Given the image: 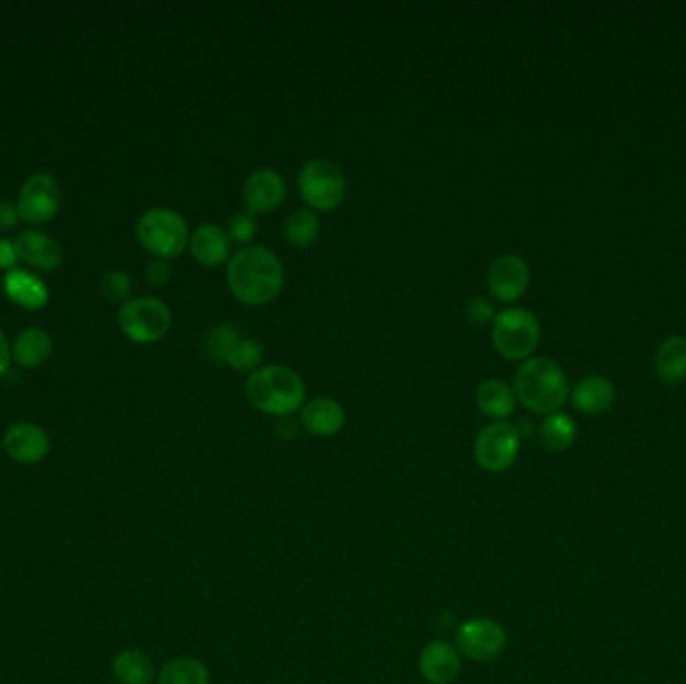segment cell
Here are the masks:
<instances>
[{"mask_svg":"<svg viewBox=\"0 0 686 684\" xmlns=\"http://www.w3.org/2000/svg\"><path fill=\"white\" fill-rule=\"evenodd\" d=\"M229 237L220 225H199L191 237V251L199 263L220 266L229 257Z\"/></svg>","mask_w":686,"mask_h":684,"instance_id":"d6986e66","label":"cell"},{"mask_svg":"<svg viewBox=\"0 0 686 684\" xmlns=\"http://www.w3.org/2000/svg\"><path fill=\"white\" fill-rule=\"evenodd\" d=\"M2 285H4V294L9 295V299L23 309L37 311V309L47 306V302H49V290H47L45 282L25 269L14 268L7 271Z\"/></svg>","mask_w":686,"mask_h":684,"instance_id":"2e32d148","label":"cell"},{"mask_svg":"<svg viewBox=\"0 0 686 684\" xmlns=\"http://www.w3.org/2000/svg\"><path fill=\"white\" fill-rule=\"evenodd\" d=\"M514 390L530 412L551 416L568 400V379L556 362L530 357L516 369Z\"/></svg>","mask_w":686,"mask_h":684,"instance_id":"7a4b0ae2","label":"cell"},{"mask_svg":"<svg viewBox=\"0 0 686 684\" xmlns=\"http://www.w3.org/2000/svg\"><path fill=\"white\" fill-rule=\"evenodd\" d=\"M139 244L159 259H173L184 253L189 229L184 217L169 208L149 209L137 223Z\"/></svg>","mask_w":686,"mask_h":684,"instance_id":"277c9868","label":"cell"},{"mask_svg":"<svg viewBox=\"0 0 686 684\" xmlns=\"http://www.w3.org/2000/svg\"><path fill=\"white\" fill-rule=\"evenodd\" d=\"M530 283V271L527 261L516 253L500 256L488 271L490 294L500 302H516L527 292Z\"/></svg>","mask_w":686,"mask_h":684,"instance_id":"7c38bea8","label":"cell"},{"mask_svg":"<svg viewBox=\"0 0 686 684\" xmlns=\"http://www.w3.org/2000/svg\"><path fill=\"white\" fill-rule=\"evenodd\" d=\"M145 273H147L149 282L153 283V285H163V283L169 282V278H172V268H169L167 259H159V257H155V259H151V261H149Z\"/></svg>","mask_w":686,"mask_h":684,"instance_id":"1f68e13d","label":"cell"},{"mask_svg":"<svg viewBox=\"0 0 686 684\" xmlns=\"http://www.w3.org/2000/svg\"><path fill=\"white\" fill-rule=\"evenodd\" d=\"M237 342H239V331L232 326H217V328L209 331L205 347H208V354L213 359L227 364V357L232 354Z\"/></svg>","mask_w":686,"mask_h":684,"instance_id":"4316f807","label":"cell"},{"mask_svg":"<svg viewBox=\"0 0 686 684\" xmlns=\"http://www.w3.org/2000/svg\"><path fill=\"white\" fill-rule=\"evenodd\" d=\"M508 647L506 628L494 618H470L456 633V648L474 662H492Z\"/></svg>","mask_w":686,"mask_h":684,"instance_id":"9c48e42d","label":"cell"},{"mask_svg":"<svg viewBox=\"0 0 686 684\" xmlns=\"http://www.w3.org/2000/svg\"><path fill=\"white\" fill-rule=\"evenodd\" d=\"M466 318L470 323L474 326H486L488 321L496 318L494 316V306H492L490 299L484 297V295H476L468 302Z\"/></svg>","mask_w":686,"mask_h":684,"instance_id":"4dcf8cb0","label":"cell"},{"mask_svg":"<svg viewBox=\"0 0 686 684\" xmlns=\"http://www.w3.org/2000/svg\"><path fill=\"white\" fill-rule=\"evenodd\" d=\"M52 354V342L47 331L28 328L21 331L13 343V359L21 367L35 369L40 367Z\"/></svg>","mask_w":686,"mask_h":684,"instance_id":"ffe728a7","label":"cell"},{"mask_svg":"<svg viewBox=\"0 0 686 684\" xmlns=\"http://www.w3.org/2000/svg\"><path fill=\"white\" fill-rule=\"evenodd\" d=\"M516 428H518L520 436H530L532 434V424L527 422V420H520V424H516Z\"/></svg>","mask_w":686,"mask_h":684,"instance_id":"d590c367","label":"cell"},{"mask_svg":"<svg viewBox=\"0 0 686 684\" xmlns=\"http://www.w3.org/2000/svg\"><path fill=\"white\" fill-rule=\"evenodd\" d=\"M2 446L14 462L25 465L38 464L49 456V434L37 424L19 422L4 432Z\"/></svg>","mask_w":686,"mask_h":684,"instance_id":"8fae6325","label":"cell"},{"mask_svg":"<svg viewBox=\"0 0 686 684\" xmlns=\"http://www.w3.org/2000/svg\"><path fill=\"white\" fill-rule=\"evenodd\" d=\"M261 357H263V352H261V345L256 340H249V338L241 340L239 338V342L235 343L232 354L227 357V364L234 369L244 372V369L258 367Z\"/></svg>","mask_w":686,"mask_h":684,"instance_id":"f1b7e54d","label":"cell"},{"mask_svg":"<svg viewBox=\"0 0 686 684\" xmlns=\"http://www.w3.org/2000/svg\"><path fill=\"white\" fill-rule=\"evenodd\" d=\"M13 362V345L7 340L4 331L0 330V376H4L11 369Z\"/></svg>","mask_w":686,"mask_h":684,"instance_id":"e575fe53","label":"cell"},{"mask_svg":"<svg viewBox=\"0 0 686 684\" xmlns=\"http://www.w3.org/2000/svg\"><path fill=\"white\" fill-rule=\"evenodd\" d=\"M283 232H285L287 241L295 247H306V245L314 244L319 233L318 215L311 209H297L285 220Z\"/></svg>","mask_w":686,"mask_h":684,"instance_id":"484cf974","label":"cell"},{"mask_svg":"<svg viewBox=\"0 0 686 684\" xmlns=\"http://www.w3.org/2000/svg\"><path fill=\"white\" fill-rule=\"evenodd\" d=\"M133 292V283L131 278L121 271V269H113L107 271L100 280V294L105 295L109 302L115 304H127L129 295Z\"/></svg>","mask_w":686,"mask_h":684,"instance_id":"83f0119b","label":"cell"},{"mask_svg":"<svg viewBox=\"0 0 686 684\" xmlns=\"http://www.w3.org/2000/svg\"><path fill=\"white\" fill-rule=\"evenodd\" d=\"M462 654L452 642L434 640L419 654V672L429 684H450L458 679L462 669Z\"/></svg>","mask_w":686,"mask_h":684,"instance_id":"4fadbf2b","label":"cell"},{"mask_svg":"<svg viewBox=\"0 0 686 684\" xmlns=\"http://www.w3.org/2000/svg\"><path fill=\"white\" fill-rule=\"evenodd\" d=\"M62 191L59 181L49 175V173H35L26 179L19 199H16V211L19 217L33 223V225H43L55 220V215L61 209Z\"/></svg>","mask_w":686,"mask_h":684,"instance_id":"30bf717a","label":"cell"},{"mask_svg":"<svg viewBox=\"0 0 686 684\" xmlns=\"http://www.w3.org/2000/svg\"><path fill=\"white\" fill-rule=\"evenodd\" d=\"M113 676L119 684H151L155 679V664L143 650L125 648L113 660Z\"/></svg>","mask_w":686,"mask_h":684,"instance_id":"44dd1931","label":"cell"},{"mask_svg":"<svg viewBox=\"0 0 686 684\" xmlns=\"http://www.w3.org/2000/svg\"><path fill=\"white\" fill-rule=\"evenodd\" d=\"M246 396L261 412L285 417L306 402V386L292 367L263 366L247 378Z\"/></svg>","mask_w":686,"mask_h":684,"instance_id":"3957f363","label":"cell"},{"mask_svg":"<svg viewBox=\"0 0 686 684\" xmlns=\"http://www.w3.org/2000/svg\"><path fill=\"white\" fill-rule=\"evenodd\" d=\"M522 436L518 434L516 424L510 422H492L480 429L474 441V456L482 470L490 474H502L510 470L518 460Z\"/></svg>","mask_w":686,"mask_h":684,"instance_id":"ba28073f","label":"cell"},{"mask_svg":"<svg viewBox=\"0 0 686 684\" xmlns=\"http://www.w3.org/2000/svg\"><path fill=\"white\" fill-rule=\"evenodd\" d=\"M299 191L311 208L331 211L342 203L347 181L333 161L311 160L299 172Z\"/></svg>","mask_w":686,"mask_h":684,"instance_id":"52a82bcc","label":"cell"},{"mask_svg":"<svg viewBox=\"0 0 686 684\" xmlns=\"http://www.w3.org/2000/svg\"><path fill=\"white\" fill-rule=\"evenodd\" d=\"M577 424L568 414H551L540 424L539 438L544 450L548 452H564L577 440Z\"/></svg>","mask_w":686,"mask_h":684,"instance_id":"cb8c5ba5","label":"cell"},{"mask_svg":"<svg viewBox=\"0 0 686 684\" xmlns=\"http://www.w3.org/2000/svg\"><path fill=\"white\" fill-rule=\"evenodd\" d=\"M19 220L21 217H19L16 205L11 201H0V229H11Z\"/></svg>","mask_w":686,"mask_h":684,"instance_id":"836d02e7","label":"cell"},{"mask_svg":"<svg viewBox=\"0 0 686 684\" xmlns=\"http://www.w3.org/2000/svg\"><path fill=\"white\" fill-rule=\"evenodd\" d=\"M285 191L287 187L280 173L273 169H258L247 177L244 199L251 211L268 213L282 203Z\"/></svg>","mask_w":686,"mask_h":684,"instance_id":"9a60e30c","label":"cell"},{"mask_svg":"<svg viewBox=\"0 0 686 684\" xmlns=\"http://www.w3.org/2000/svg\"><path fill=\"white\" fill-rule=\"evenodd\" d=\"M616 400L614 384L604 376H587L580 379L572 390V405L578 412L596 416L606 412Z\"/></svg>","mask_w":686,"mask_h":684,"instance_id":"ac0fdd59","label":"cell"},{"mask_svg":"<svg viewBox=\"0 0 686 684\" xmlns=\"http://www.w3.org/2000/svg\"><path fill=\"white\" fill-rule=\"evenodd\" d=\"M476 402L486 416L502 422L504 417L514 414L516 393L502 379H486L480 384Z\"/></svg>","mask_w":686,"mask_h":684,"instance_id":"603a6c76","label":"cell"},{"mask_svg":"<svg viewBox=\"0 0 686 684\" xmlns=\"http://www.w3.org/2000/svg\"><path fill=\"white\" fill-rule=\"evenodd\" d=\"M209 681L208 667L201 660L187 657L167 660L157 676V684H209Z\"/></svg>","mask_w":686,"mask_h":684,"instance_id":"d4e9b609","label":"cell"},{"mask_svg":"<svg viewBox=\"0 0 686 684\" xmlns=\"http://www.w3.org/2000/svg\"><path fill=\"white\" fill-rule=\"evenodd\" d=\"M227 283L237 299L263 306L282 292V261L263 245H247L229 259Z\"/></svg>","mask_w":686,"mask_h":684,"instance_id":"6da1fadb","label":"cell"},{"mask_svg":"<svg viewBox=\"0 0 686 684\" xmlns=\"http://www.w3.org/2000/svg\"><path fill=\"white\" fill-rule=\"evenodd\" d=\"M16 261H19V253H16L13 241L0 239V269L11 271V269L16 268Z\"/></svg>","mask_w":686,"mask_h":684,"instance_id":"d6a6232c","label":"cell"},{"mask_svg":"<svg viewBox=\"0 0 686 684\" xmlns=\"http://www.w3.org/2000/svg\"><path fill=\"white\" fill-rule=\"evenodd\" d=\"M14 247L19 259H23L26 266L37 271H55L61 268L62 249L47 233L28 229L14 239Z\"/></svg>","mask_w":686,"mask_h":684,"instance_id":"5bb4252c","label":"cell"},{"mask_svg":"<svg viewBox=\"0 0 686 684\" xmlns=\"http://www.w3.org/2000/svg\"><path fill=\"white\" fill-rule=\"evenodd\" d=\"M654 372L664 384H678L686 378V338L673 335L661 343L654 355Z\"/></svg>","mask_w":686,"mask_h":684,"instance_id":"7402d4cb","label":"cell"},{"mask_svg":"<svg viewBox=\"0 0 686 684\" xmlns=\"http://www.w3.org/2000/svg\"><path fill=\"white\" fill-rule=\"evenodd\" d=\"M227 237L232 244H247L256 237L258 233V223L253 220L251 213L247 211H237L229 220H227Z\"/></svg>","mask_w":686,"mask_h":684,"instance_id":"f546056e","label":"cell"},{"mask_svg":"<svg viewBox=\"0 0 686 684\" xmlns=\"http://www.w3.org/2000/svg\"><path fill=\"white\" fill-rule=\"evenodd\" d=\"M492 340L496 350L508 359H522L532 354L540 342V323L528 309L510 307L494 318Z\"/></svg>","mask_w":686,"mask_h":684,"instance_id":"5b68a950","label":"cell"},{"mask_svg":"<svg viewBox=\"0 0 686 684\" xmlns=\"http://www.w3.org/2000/svg\"><path fill=\"white\" fill-rule=\"evenodd\" d=\"M343 422L345 412L342 403L335 402L333 398H314L311 402L301 405L304 428L319 438L335 436L343 428Z\"/></svg>","mask_w":686,"mask_h":684,"instance_id":"e0dca14e","label":"cell"},{"mask_svg":"<svg viewBox=\"0 0 686 684\" xmlns=\"http://www.w3.org/2000/svg\"><path fill=\"white\" fill-rule=\"evenodd\" d=\"M119 328L131 342H159L172 328V311L157 297L129 299L119 309Z\"/></svg>","mask_w":686,"mask_h":684,"instance_id":"8992f818","label":"cell"}]
</instances>
